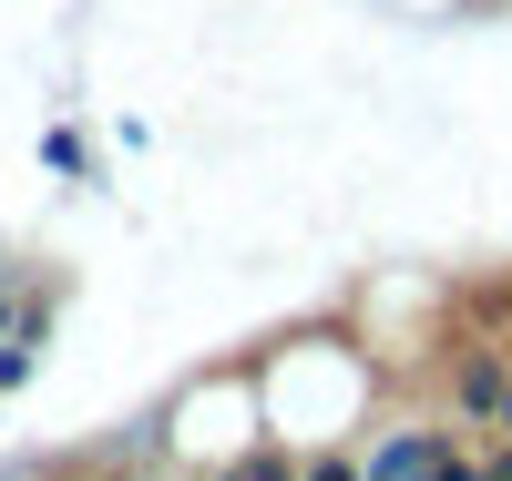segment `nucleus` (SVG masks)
Masks as SVG:
<instances>
[{
	"label": "nucleus",
	"mask_w": 512,
	"mask_h": 481,
	"mask_svg": "<svg viewBox=\"0 0 512 481\" xmlns=\"http://www.w3.org/2000/svg\"><path fill=\"white\" fill-rule=\"evenodd\" d=\"M441 461H451V430H390L369 451V481H431Z\"/></svg>",
	"instance_id": "1"
},
{
	"label": "nucleus",
	"mask_w": 512,
	"mask_h": 481,
	"mask_svg": "<svg viewBox=\"0 0 512 481\" xmlns=\"http://www.w3.org/2000/svg\"><path fill=\"white\" fill-rule=\"evenodd\" d=\"M226 481H297V461H287V451H256V461H236Z\"/></svg>",
	"instance_id": "3"
},
{
	"label": "nucleus",
	"mask_w": 512,
	"mask_h": 481,
	"mask_svg": "<svg viewBox=\"0 0 512 481\" xmlns=\"http://www.w3.org/2000/svg\"><path fill=\"white\" fill-rule=\"evenodd\" d=\"M297 481H369V461H338V451H318V461H297Z\"/></svg>",
	"instance_id": "2"
},
{
	"label": "nucleus",
	"mask_w": 512,
	"mask_h": 481,
	"mask_svg": "<svg viewBox=\"0 0 512 481\" xmlns=\"http://www.w3.org/2000/svg\"><path fill=\"white\" fill-rule=\"evenodd\" d=\"M492 441H512V369H502V400H492Z\"/></svg>",
	"instance_id": "4"
}]
</instances>
